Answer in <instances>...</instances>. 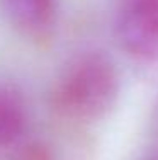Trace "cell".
<instances>
[{
    "instance_id": "obj_5",
    "label": "cell",
    "mask_w": 158,
    "mask_h": 160,
    "mask_svg": "<svg viewBox=\"0 0 158 160\" xmlns=\"http://www.w3.org/2000/svg\"><path fill=\"white\" fill-rule=\"evenodd\" d=\"M17 160H53L51 152L43 145H27L17 153Z\"/></svg>"
},
{
    "instance_id": "obj_4",
    "label": "cell",
    "mask_w": 158,
    "mask_h": 160,
    "mask_svg": "<svg viewBox=\"0 0 158 160\" xmlns=\"http://www.w3.org/2000/svg\"><path fill=\"white\" fill-rule=\"evenodd\" d=\"M27 123V112L22 99L9 87L0 85V148L16 143Z\"/></svg>"
},
{
    "instance_id": "obj_3",
    "label": "cell",
    "mask_w": 158,
    "mask_h": 160,
    "mask_svg": "<svg viewBox=\"0 0 158 160\" xmlns=\"http://www.w3.org/2000/svg\"><path fill=\"white\" fill-rule=\"evenodd\" d=\"M9 22L21 32L37 36L55 24L58 0H0Z\"/></svg>"
},
{
    "instance_id": "obj_1",
    "label": "cell",
    "mask_w": 158,
    "mask_h": 160,
    "mask_svg": "<svg viewBox=\"0 0 158 160\" xmlns=\"http://www.w3.org/2000/svg\"><path fill=\"white\" fill-rule=\"evenodd\" d=\"M119 89L121 78L116 65L104 55L89 53L73 60L61 73L55 96L65 114L95 119L111 111Z\"/></svg>"
},
{
    "instance_id": "obj_2",
    "label": "cell",
    "mask_w": 158,
    "mask_h": 160,
    "mask_svg": "<svg viewBox=\"0 0 158 160\" xmlns=\"http://www.w3.org/2000/svg\"><path fill=\"white\" fill-rule=\"evenodd\" d=\"M116 36L131 58L158 60V0H119Z\"/></svg>"
},
{
    "instance_id": "obj_6",
    "label": "cell",
    "mask_w": 158,
    "mask_h": 160,
    "mask_svg": "<svg viewBox=\"0 0 158 160\" xmlns=\"http://www.w3.org/2000/svg\"><path fill=\"white\" fill-rule=\"evenodd\" d=\"M148 160H158V155H155V157H151V158H148Z\"/></svg>"
}]
</instances>
